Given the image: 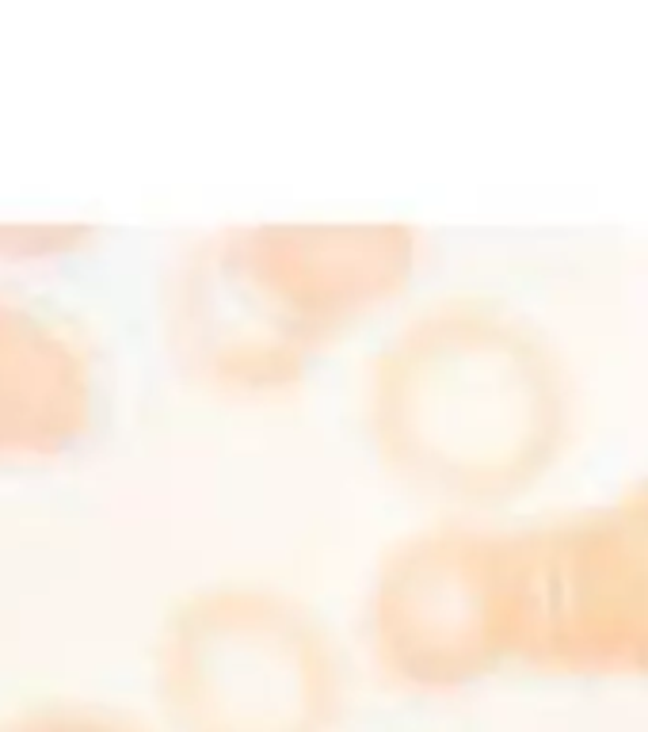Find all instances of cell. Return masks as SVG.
Listing matches in <instances>:
<instances>
[{"label": "cell", "instance_id": "3957f363", "mask_svg": "<svg viewBox=\"0 0 648 732\" xmlns=\"http://www.w3.org/2000/svg\"><path fill=\"white\" fill-rule=\"evenodd\" d=\"M352 683L329 615L275 580L191 584L149 633V721L161 732H340Z\"/></svg>", "mask_w": 648, "mask_h": 732}, {"label": "cell", "instance_id": "277c9868", "mask_svg": "<svg viewBox=\"0 0 648 732\" xmlns=\"http://www.w3.org/2000/svg\"><path fill=\"white\" fill-rule=\"evenodd\" d=\"M363 648L393 686L454 694L523 664L516 515H431L397 534L363 592Z\"/></svg>", "mask_w": 648, "mask_h": 732}, {"label": "cell", "instance_id": "6da1fadb", "mask_svg": "<svg viewBox=\"0 0 648 732\" xmlns=\"http://www.w3.org/2000/svg\"><path fill=\"white\" fill-rule=\"evenodd\" d=\"M359 428L378 469L435 515H511L576 443V370L519 305L443 294L370 351Z\"/></svg>", "mask_w": 648, "mask_h": 732}, {"label": "cell", "instance_id": "7a4b0ae2", "mask_svg": "<svg viewBox=\"0 0 648 732\" xmlns=\"http://www.w3.org/2000/svg\"><path fill=\"white\" fill-rule=\"evenodd\" d=\"M423 252L420 229L393 218L211 226L161 275V340L203 393L287 397L412 290Z\"/></svg>", "mask_w": 648, "mask_h": 732}, {"label": "cell", "instance_id": "ba28073f", "mask_svg": "<svg viewBox=\"0 0 648 732\" xmlns=\"http://www.w3.org/2000/svg\"><path fill=\"white\" fill-rule=\"evenodd\" d=\"M100 229L85 218H0V275L58 267L88 252Z\"/></svg>", "mask_w": 648, "mask_h": 732}, {"label": "cell", "instance_id": "8992f818", "mask_svg": "<svg viewBox=\"0 0 648 732\" xmlns=\"http://www.w3.org/2000/svg\"><path fill=\"white\" fill-rule=\"evenodd\" d=\"M103 416V355L62 305L0 279V474L65 462Z\"/></svg>", "mask_w": 648, "mask_h": 732}, {"label": "cell", "instance_id": "52a82bcc", "mask_svg": "<svg viewBox=\"0 0 648 732\" xmlns=\"http://www.w3.org/2000/svg\"><path fill=\"white\" fill-rule=\"evenodd\" d=\"M0 732H161L145 714L73 691H42L0 706Z\"/></svg>", "mask_w": 648, "mask_h": 732}, {"label": "cell", "instance_id": "5b68a950", "mask_svg": "<svg viewBox=\"0 0 648 732\" xmlns=\"http://www.w3.org/2000/svg\"><path fill=\"white\" fill-rule=\"evenodd\" d=\"M523 664L648 679V474L592 504L519 519Z\"/></svg>", "mask_w": 648, "mask_h": 732}]
</instances>
